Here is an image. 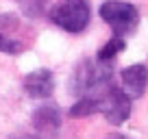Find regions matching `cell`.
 <instances>
[{
    "label": "cell",
    "instance_id": "obj_2",
    "mask_svg": "<svg viewBox=\"0 0 148 139\" xmlns=\"http://www.w3.org/2000/svg\"><path fill=\"white\" fill-rule=\"evenodd\" d=\"M100 18L113 28L116 35H131L139 26V11L124 0H107L100 7Z\"/></svg>",
    "mask_w": 148,
    "mask_h": 139
},
{
    "label": "cell",
    "instance_id": "obj_3",
    "mask_svg": "<svg viewBox=\"0 0 148 139\" xmlns=\"http://www.w3.org/2000/svg\"><path fill=\"white\" fill-rule=\"evenodd\" d=\"M109 61H83L79 63L76 72H74V91L79 93H92V91H100L102 87L109 85Z\"/></svg>",
    "mask_w": 148,
    "mask_h": 139
},
{
    "label": "cell",
    "instance_id": "obj_10",
    "mask_svg": "<svg viewBox=\"0 0 148 139\" xmlns=\"http://www.w3.org/2000/svg\"><path fill=\"white\" fill-rule=\"evenodd\" d=\"M0 50L9 52V55H18V52L24 50V46L15 37H11V35H7V33H0Z\"/></svg>",
    "mask_w": 148,
    "mask_h": 139
},
{
    "label": "cell",
    "instance_id": "obj_5",
    "mask_svg": "<svg viewBox=\"0 0 148 139\" xmlns=\"http://www.w3.org/2000/svg\"><path fill=\"white\" fill-rule=\"evenodd\" d=\"M55 89V78L50 70H35L24 78V91L31 98H48Z\"/></svg>",
    "mask_w": 148,
    "mask_h": 139
},
{
    "label": "cell",
    "instance_id": "obj_9",
    "mask_svg": "<svg viewBox=\"0 0 148 139\" xmlns=\"http://www.w3.org/2000/svg\"><path fill=\"white\" fill-rule=\"evenodd\" d=\"M96 111H98L96 98L85 96V98H81V100L70 109V115H72V117H85V115H92V113H96Z\"/></svg>",
    "mask_w": 148,
    "mask_h": 139
},
{
    "label": "cell",
    "instance_id": "obj_12",
    "mask_svg": "<svg viewBox=\"0 0 148 139\" xmlns=\"http://www.w3.org/2000/svg\"><path fill=\"white\" fill-rule=\"evenodd\" d=\"M20 139H39V137H20Z\"/></svg>",
    "mask_w": 148,
    "mask_h": 139
},
{
    "label": "cell",
    "instance_id": "obj_1",
    "mask_svg": "<svg viewBox=\"0 0 148 139\" xmlns=\"http://www.w3.org/2000/svg\"><path fill=\"white\" fill-rule=\"evenodd\" d=\"M50 20L68 33H81L89 24L87 0H55L48 9Z\"/></svg>",
    "mask_w": 148,
    "mask_h": 139
},
{
    "label": "cell",
    "instance_id": "obj_8",
    "mask_svg": "<svg viewBox=\"0 0 148 139\" xmlns=\"http://www.w3.org/2000/svg\"><path fill=\"white\" fill-rule=\"evenodd\" d=\"M124 39L120 37V35H113V37L109 39V42L105 44V46L98 50V61H111L113 57L118 55V52H122L124 50Z\"/></svg>",
    "mask_w": 148,
    "mask_h": 139
},
{
    "label": "cell",
    "instance_id": "obj_4",
    "mask_svg": "<svg viewBox=\"0 0 148 139\" xmlns=\"http://www.w3.org/2000/svg\"><path fill=\"white\" fill-rule=\"evenodd\" d=\"M96 102H98V111L105 113V117L111 124H122L131 115V98L118 87H111V85L102 87L98 91Z\"/></svg>",
    "mask_w": 148,
    "mask_h": 139
},
{
    "label": "cell",
    "instance_id": "obj_6",
    "mask_svg": "<svg viewBox=\"0 0 148 139\" xmlns=\"http://www.w3.org/2000/svg\"><path fill=\"white\" fill-rule=\"evenodd\" d=\"M122 85H124L122 91H124L129 98L131 96L139 98L144 93V89H146V85H148V70H146V65L137 63V65L124 67L122 70Z\"/></svg>",
    "mask_w": 148,
    "mask_h": 139
},
{
    "label": "cell",
    "instance_id": "obj_7",
    "mask_svg": "<svg viewBox=\"0 0 148 139\" xmlns=\"http://www.w3.org/2000/svg\"><path fill=\"white\" fill-rule=\"evenodd\" d=\"M33 124H35V128L39 130V133L48 135V130L55 133V130L59 128V111L55 109V104H48V107H42L39 111H35Z\"/></svg>",
    "mask_w": 148,
    "mask_h": 139
},
{
    "label": "cell",
    "instance_id": "obj_11",
    "mask_svg": "<svg viewBox=\"0 0 148 139\" xmlns=\"http://www.w3.org/2000/svg\"><path fill=\"white\" fill-rule=\"evenodd\" d=\"M113 139H129V137H122V135H116Z\"/></svg>",
    "mask_w": 148,
    "mask_h": 139
}]
</instances>
